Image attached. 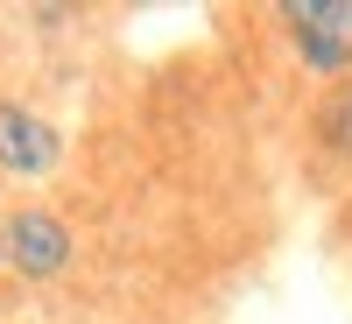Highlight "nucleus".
Wrapping results in <instances>:
<instances>
[{"mask_svg": "<svg viewBox=\"0 0 352 324\" xmlns=\"http://www.w3.org/2000/svg\"><path fill=\"white\" fill-rule=\"evenodd\" d=\"M56 162H64V127H56L50 113L8 99L0 106V176L43 184V176H56Z\"/></svg>", "mask_w": 352, "mask_h": 324, "instance_id": "3", "label": "nucleus"}, {"mask_svg": "<svg viewBox=\"0 0 352 324\" xmlns=\"http://www.w3.org/2000/svg\"><path fill=\"white\" fill-rule=\"evenodd\" d=\"M282 21H289V43H296V64L310 78L345 85V71H352V0H289Z\"/></svg>", "mask_w": 352, "mask_h": 324, "instance_id": "1", "label": "nucleus"}, {"mask_svg": "<svg viewBox=\"0 0 352 324\" xmlns=\"http://www.w3.org/2000/svg\"><path fill=\"white\" fill-rule=\"evenodd\" d=\"M0 240H8V268L21 282H56V275H71V261H78V233L64 226V212H50V204H21V212L0 226Z\"/></svg>", "mask_w": 352, "mask_h": 324, "instance_id": "2", "label": "nucleus"}, {"mask_svg": "<svg viewBox=\"0 0 352 324\" xmlns=\"http://www.w3.org/2000/svg\"><path fill=\"white\" fill-rule=\"evenodd\" d=\"M317 141H324L331 155H352V85H338V92L324 99V113H317Z\"/></svg>", "mask_w": 352, "mask_h": 324, "instance_id": "4", "label": "nucleus"}, {"mask_svg": "<svg viewBox=\"0 0 352 324\" xmlns=\"http://www.w3.org/2000/svg\"><path fill=\"white\" fill-rule=\"evenodd\" d=\"M0 268H8V240H0Z\"/></svg>", "mask_w": 352, "mask_h": 324, "instance_id": "5", "label": "nucleus"}]
</instances>
